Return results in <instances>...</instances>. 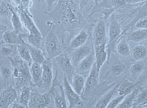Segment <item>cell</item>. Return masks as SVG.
<instances>
[{
    "label": "cell",
    "instance_id": "cell-1",
    "mask_svg": "<svg viewBox=\"0 0 147 108\" xmlns=\"http://www.w3.org/2000/svg\"><path fill=\"white\" fill-rule=\"evenodd\" d=\"M13 66L12 75L16 80V86L23 87L26 84L32 82L30 70L27 62L24 61L16 60L9 57Z\"/></svg>",
    "mask_w": 147,
    "mask_h": 108
},
{
    "label": "cell",
    "instance_id": "cell-2",
    "mask_svg": "<svg viewBox=\"0 0 147 108\" xmlns=\"http://www.w3.org/2000/svg\"><path fill=\"white\" fill-rule=\"evenodd\" d=\"M45 57L48 60H51L61 54V44L55 33L50 31L45 36Z\"/></svg>",
    "mask_w": 147,
    "mask_h": 108
},
{
    "label": "cell",
    "instance_id": "cell-3",
    "mask_svg": "<svg viewBox=\"0 0 147 108\" xmlns=\"http://www.w3.org/2000/svg\"><path fill=\"white\" fill-rule=\"evenodd\" d=\"M57 74V73H56V76L53 79L51 88L49 92L53 98L55 105L56 108H67V102L64 87L58 81Z\"/></svg>",
    "mask_w": 147,
    "mask_h": 108
},
{
    "label": "cell",
    "instance_id": "cell-4",
    "mask_svg": "<svg viewBox=\"0 0 147 108\" xmlns=\"http://www.w3.org/2000/svg\"><path fill=\"white\" fill-rule=\"evenodd\" d=\"M121 33V27L113 16L111 18L108 29V57L115 47L116 42Z\"/></svg>",
    "mask_w": 147,
    "mask_h": 108
},
{
    "label": "cell",
    "instance_id": "cell-5",
    "mask_svg": "<svg viewBox=\"0 0 147 108\" xmlns=\"http://www.w3.org/2000/svg\"><path fill=\"white\" fill-rule=\"evenodd\" d=\"M63 82L66 98L69 102V108L82 107L83 103L80 98V95L74 91L65 74H64Z\"/></svg>",
    "mask_w": 147,
    "mask_h": 108
},
{
    "label": "cell",
    "instance_id": "cell-6",
    "mask_svg": "<svg viewBox=\"0 0 147 108\" xmlns=\"http://www.w3.org/2000/svg\"><path fill=\"white\" fill-rule=\"evenodd\" d=\"M51 94L50 92L41 93L31 91L28 107L30 108H47L51 103Z\"/></svg>",
    "mask_w": 147,
    "mask_h": 108
},
{
    "label": "cell",
    "instance_id": "cell-7",
    "mask_svg": "<svg viewBox=\"0 0 147 108\" xmlns=\"http://www.w3.org/2000/svg\"><path fill=\"white\" fill-rule=\"evenodd\" d=\"M42 75L41 83L40 88H41L45 92H48L51 88L53 76L52 64L50 60L47 59L42 64Z\"/></svg>",
    "mask_w": 147,
    "mask_h": 108
},
{
    "label": "cell",
    "instance_id": "cell-8",
    "mask_svg": "<svg viewBox=\"0 0 147 108\" xmlns=\"http://www.w3.org/2000/svg\"><path fill=\"white\" fill-rule=\"evenodd\" d=\"M59 67L67 77L69 81L71 82L74 75L76 74L75 68L71 62L70 58L65 53H61L55 58Z\"/></svg>",
    "mask_w": 147,
    "mask_h": 108
},
{
    "label": "cell",
    "instance_id": "cell-9",
    "mask_svg": "<svg viewBox=\"0 0 147 108\" xmlns=\"http://www.w3.org/2000/svg\"><path fill=\"white\" fill-rule=\"evenodd\" d=\"M18 94L12 86H8L0 94V108L10 107L18 99Z\"/></svg>",
    "mask_w": 147,
    "mask_h": 108
},
{
    "label": "cell",
    "instance_id": "cell-10",
    "mask_svg": "<svg viewBox=\"0 0 147 108\" xmlns=\"http://www.w3.org/2000/svg\"><path fill=\"white\" fill-rule=\"evenodd\" d=\"M19 9V16L23 24L26 27V29L29 31V33L36 34L41 33L37 28L35 23L33 21L32 17L28 11L21 6H20Z\"/></svg>",
    "mask_w": 147,
    "mask_h": 108
},
{
    "label": "cell",
    "instance_id": "cell-11",
    "mask_svg": "<svg viewBox=\"0 0 147 108\" xmlns=\"http://www.w3.org/2000/svg\"><path fill=\"white\" fill-rule=\"evenodd\" d=\"M93 50L95 55V64L97 69L100 71L101 67L108 58L107 43L94 45Z\"/></svg>",
    "mask_w": 147,
    "mask_h": 108
},
{
    "label": "cell",
    "instance_id": "cell-12",
    "mask_svg": "<svg viewBox=\"0 0 147 108\" xmlns=\"http://www.w3.org/2000/svg\"><path fill=\"white\" fill-rule=\"evenodd\" d=\"M92 50L91 47L86 43L81 47L74 49L70 57L71 62L74 68H76L80 62Z\"/></svg>",
    "mask_w": 147,
    "mask_h": 108
},
{
    "label": "cell",
    "instance_id": "cell-13",
    "mask_svg": "<svg viewBox=\"0 0 147 108\" xmlns=\"http://www.w3.org/2000/svg\"><path fill=\"white\" fill-rule=\"evenodd\" d=\"M99 73L100 71L97 69L96 64H94L92 69L90 71L89 76L86 78L83 93L84 92L86 94L89 93L96 88L98 84Z\"/></svg>",
    "mask_w": 147,
    "mask_h": 108
},
{
    "label": "cell",
    "instance_id": "cell-14",
    "mask_svg": "<svg viewBox=\"0 0 147 108\" xmlns=\"http://www.w3.org/2000/svg\"><path fill=\"white\" fill-rule=\"evenodd\" d=\"M94 45L107 43V32L106 23L103 20H100L94 28L93 33Z\"/></svg>",
    "mask_w": 147,
    "mask_h": 108
},
{
    "label": "cell",
    "instance_id": "cell-15",
    "mask_svg": "<svg viewBox=\"0 0 147 108\" xmlns=\"http://www.w3.org/2000/svg\"><path fill=\"white\" fill-rule=\"evenodd\" d=\"M3 41L10 45H20L26 43L23 34L20 33L15 31L14 30L12 31L7 30L3 32L2 35Z\"/></svg>",
    "mask_w": 147,
    "mask_h": 108
},
{
    "label": "cell",
    "instance_id": "cell-16",
    "mask_svg": "<svg viewBox=\"0 0 147 108\" xmlns=\"http://www.w3.org/2000/svg\"><path fill=\"white\" fill-rule=\"evenodd\" d=\"M95 63V55L93 49L89 54L84 57L78 65L77 68V73L83 74L90 72L93 65Z\"/></svg>",
    "mask_w": 147,
    "mask_h": 108
},
{
    "label": "cell",
    "instance_id": "cell-17",
    "mask_svg": "<svg viewBox=\"0 0 147 108\" xmlns=\"http://www.w3.org/2000/svg\"><path fill=\"white\" fill-rule=\"evenodd\" d=\"M61 19L64 22H74L76 20V16L71 8L70 4L65 0L60 5Z\"/></svg>",
    "mask_w": 147,
    "mask_h": 108
},
{
    "label": "cell",
    "instance_id": "cell-18",
    "mask_svg": "<svg viewBox=\"0 0 147 108\" xmlns=\"http://www.w3.org/2000/svg\"><path fill=\"white\" fill-rule=\"evenodd\" d=\"M30 73L32 82L36 86L40 88L41 83L42 75V65L41 64L32 62L30 65Z\"/></svg>",
    "mask_w": 147,
    "mask_h": 108
},
{
    "label": "cell",
    "instance_id": "cell-19",
    "mask_svg": "<svg viewBox=\"0 0 147 108\" xmlns=\"http://www.w3.org/2000/svg\"><path fill=\"white\" fill-rule=\"evenodd\" d=\"M86 81L85 76L83 74L78 73H76L72 79L71 85L74 91L79 95H81L84 92Z\"/></svg>",
    "mask_w": 147,
    "mask_h": 108
},
{
    "label": "cell",
    "instance_id": "cell-20",
    "mask_svg": "<svg viewBox=\"0 0 147 108\" xmlns=\"http://www.w3.org/2000/svg\"><path fill=\"white\" fill-rule=\"evenodd\" d=\"M119 85L113 86L112 89H110L108 92L100 99L98 101L96 102L95 107L97 108H106L108 105L109 102L111 101L113 97L115 94L117 93Z\"/></svg>",
    "mask_w": 147,
    "mask_h": 108
},
{
    "label": "cell",
    "instance_id": "cell-21",
    "mask_svg": "<svg viewBox=\"0 0 147 108\" xmlns=\"http://www.w3.org/2000/svg\"><path fill=\"white\" fill-rule=\"evenodd\" d=\"M88 38V34L85 30L81 31L75 37L71 40L69 48L71 49H76L81 47L86 43Z\"/></svg>",
    "mask_w": 147,
    "mask_h": 108
},
{
    "label": "cell",
    "instance_id": "cell-22",
    "mask_svg": "<svg viewBox=\"0 0 147 108\" xmlns=\"http://www.w3.org/2000/svg\"><path fill=\"white\" fill-rule=\"evenodd\" d=\"M29 48L31 57L32 58V62H35L40 64H42L47 59L45 53L42 51L40 48H36L32 45L26 43Z\"/></svg>",
    "mask_w": 147,
    "mask_h": 108
},
{
    "label": "cell",
    "instance_id": "cell-23",
    "mask_svg": "<svg viewBox=\"0 0 147 108\" xmlns=\"http://www.w3.org/2000/svg\"><path fill=\"white\" fill-rule=\"evenodd\" d=\"M23 38L26 39L28 42L26 43L36 48H41L43 41L41 33L36 34L29 33L28 34H23Z\"/></svg>",
    "mask_w": 147,
    "mask_h": 108
},
{
    "label": "cell",
    "instance_id": "cell-24",
    "mask_svg": "<svg viewBox=\"0 0 147 108\" xmlns=\"http://www.w3.org/2000/svg\"><path fill=\"white\" fill-rule=\"evenodd\" d=\"M31 90L28 86L22 87L21 92L18 98V103L21 105L23 108H29V100L30 98Z\"/></svg>",
    "mask_w": 147,
    "mask_h": 108
},
{
    "label": "cell",
    "instance_id": "cell-25",
    "mask_svg": "<svg viewBox=\"0 0 147 108\" xmlns=\"http://www.w3.org/2000/svg\"><path fill=\"white\" fill-rule=\"evenodd\" d=\"M138 89H136L125 96V98L118 106V108H132L134 100L138 94Z\"/></svg>",
    "mask_w": 147,
    "mask_h": 108
},
{
    "label": "cell",
    "instance_id": "cell-26",
    "mask_svg": "<svg viewBox=\"0 0 147 108\" xmlns=\"http://www.w3.org/2000/svg\"><path fill=\"white\" fill-rule=\"evenodd\" d=\"M17 50L21 59L31 64L32 62V58L26 43L22 45H18Z\"/></svg>",
    "mask_w": 147,
    "mask_h": 108
},
{
    "label": "cell",
    "instance_id": "cell-27",
    "mask_svg": "<svg viewBox=\"0 0 147 108\" xmlns=\"http://www.w3.org/2000/svg\"><path fill=\"white\" fill-rule=\"evenodd\" d=\"M11 21L13 26V29L15 31L21 33L23 31V23L19 15L13 10V8L11 7Z\"/></svg>",
    "mask_w": 147,
    "mask_h": 108
},
{
    "label": "cell",
    "instance_id": "cell-28",
    "mask_svg": "<svg viewBox=\"0 0 147 108\" xmlns=\"http://www.w3.org/2000/svg\"><path fill=\"white\" fill-rule=\"evenodd\" d=\"M147 55V49L144 46L139 45L133 50L132 57L136 61H140L144 59Z\"/></svg>",
    "mask_w": 147,
    "mask_h": 108
},
{
    "label": "cell",
    "instance_id": "cell-29",
    "mask_svg": "<svg viewBox=\"0 0 147 108\" xmlns=\"http://www.w3.org/2000/svg\"><path fill=\"white\" fill-rule=\"evenodd\" d=\"M147 38V29H138L131 32L129 39L133 41L138 42Z\"/></svg>",
    "mask_w": 147,
    "mask_h": 108
},
{
    "label": "cell",
    "instance_id": "cell-30",
    "mask_svg": "<svg viewBox=\"0 0 147 108\" xmlns=\"http://www.w3.org/2000/svg\"><path fill=\"white\" fill-rule=\"evenodd\" d=\"M136 86V84L131 82H125L119 85L117 93L119 95H126L130 93Z\"/></svg>",
    "mask_w": 147,
    "mask_h": 108
},
{
    "label": "cell",
    "instance_id": "cell-31",
    "mask_svg": "<svg viewBox=\"0 0 147 108\" xmlns=\"http://www.w3.org/2000/svg\"><path fill=\"white\" fill-rule=\"evenodd\" d=\"M117 51L119 54L123 57H128L130 54V49L128 43L125 40H122L117 46Z\"/></svg>",
    "mask_w": 147,
    "mask_h": 108
},
{
    "label": "cell",
    "instance_id": "cell-32",
    "mask_svg": "<svg viewBox=\"0 0 147 108\" xmlns=\"http://www.w3.org/2000/svg\"><path fill=\"white\" fill-rule=\"evenodd\" d=\"M147 105V88L144 90L140 94H138L134 100L132 107H138L139 106H144Z\"/></svg>",
    "mask_w": 147,
    "mask_h": 108
},
{
    "label": "cell",
    "instance_id": "cell-33",
    "mask_svg": "<svg viewBox=\"0 0 147 108\" xmlns=\"http://www.w3.org/2000/svg\"><path fill=\"white\" fill-rule=\"evenodd\" d=\"M143 68V64L140 61H137V63L131 65L129 69V72L132 76H137L140 74Z\"/></svg>",
    "mask_w": 147,
    "mask_h": 108
},
{
    "label": "cell",
    "instance_id": "cell-34",
    "mask_svg": "<svg viewBox=\"0 0 147 108\" xmlns=\"http://www.w3.org/2000/svg\"><path fill=\"white\" fill-rule=\"evenodd\" d=\"M11 7L9 4L2 3L0 4V16L5 18L11 14Z\"/></svg>",
    "mask_w": 147,
    "mask_h": 108
},
{
    "label": "cell",
    "instance_id": "cell-35",
    "mask_svg": "<svg viewBox=\"0 0 147 108\" xmlns=\"http://www.w3.org/2000/svg\"><path fill=\"white\" fill-rule=\"evenodd\" d=\"M125 95H119L115 98H113L111 101L109 102L107 105V108H117L119 104L122 101L123 99L125 98Z\"/></svg>",
    "mask_w": 147,
    "mask_h": 108
},
{
    "label": "cell",
    "instance_id": "cell-36",
    "mask_svg": "<svg viewBox=\"0 0 147 108\" xmlns=\"http://www.w3.org/2000/svg\"><path fill=\"white\" fill-rule=\"evenodd\" d=\"M0 73L4 79L7 80L12 76V72L9 68L3 67L0 69Z\"/></svg>",
    "mask_w": 147,
    "mask_h": 108
},
{
    "label": "cell",
    "instance_id": "cell-37",
    "mask_svg": "<svg viewBox=\"0 0 147 108\" xmlns=\"http://www.w3.org/2000/svg\"><path fill=\"white\" fill-rule=\"evenodd\" d=\"M125 65L123 63H118L112 67V71L116 75L120 74L124 71Z\"/></svg>",
    "mask_w": 147,
    "mask_h": 108
},
{
    "label": "cell",
    "instance_id": "cell-38",
    "mask_svg": "<svg viewBox=\"0 0 147 108\" xmlns=\"http://www.w3.org/2000/svg\"><path fill=\"white\" fill-rule=\"evenodd\" d=\"M136 28L138 29H147V16L139 20L136 24Z\"/></svg>",
    "mask_w": 147,
    "mask_h": 108
},
{
    "label": "cell",
    "instance_id": "cell-39",
    "mask_svg": "<svg viewBox=\"0 0 147 108\" xmlns=\"http://www.w3.org/2000/svg\"><path fill=\"white\" fill-rule=\"evenodd\" d=\"M0 52L1 54H3L5 57H9L10 55L12 54L13 50L12 48L10 47H2L0 49Z\"/></svg>",
    "mask_w": 147,
    "mask_h": 108
},
{
    "label": "cell",
    "instance_id": "cell-40",
    "mask_svg": "<svg viewBox=\"0 0 147 108\" xmlns=\"http://www.w3.org/2000/svg\"><path fill=\"white\" fill-rule=\"evenodd\" d=\"M59 0H45L49 12H51L55 4H58Z\"/></svg>",
    "mask_w": 147,
    "mask_h": 108
},
{
    "label": "cell",
    "instance_id": "cell-41",
    "mask_svg": "<svg viewBox=\"0 0 147 108\" xmlns=\"http://www.w3.org/2000/svg\"><path fill=\"white\" fill-rule=\"evenodd\" d=\"M115 7H120L125 3V0H110Z\"/></svg>",
    "mask_w": 147,
    "mask_h": 108
},
{
    "label": "cell",
    "instance_id": "cell-42",
    "mask_svg": "<svg viewBox=\"0 0 147 108\" xmlns=\"http://www.w3.org/2000/svg\"><path fill=\"white\" fill-rule=\"evenodd\" d=\"M144 0H125V3L128 4H136L144 2Z\"/></svg>",
    "mask_w": 147,
    "mask_h": 108
},
{
    "label": "cell",
    "instance_id": "cell-43",
    "mask_svg": "<svg viewBox=\"0 0 147 108\" xmlns=\"http://www.w3.org/2000/svg\"><path fill=\"white\" fill-rule=\"evenodd\" d=\"M7 30V27L5 25L3 24L2 23L0 22V31H5Z\"/></svg>",
    "mask_w": 147,
    "mask_h": 108
},
{
    "label": "cell",
    "instance_id": "cell-44",
    "mask_svg": "<svg viewBox=\"0 0 147 108\" xmlns=\"http://www.w3.org/2000/svg\"><path fill=\"white\" fill-rule=\"evenodd\" d=\"M11 1H12L17 5H20L22 2V0H11Z\"/></svg>",
    "mask_w": 147,
    "mask_h": 108
},
{
    "label": "cell",
    "instance_id": "cell-45",
    "mask_svg": "<svg viewBox=\"0 0 147 108\" xmlns=\"http://www.w3.org/2000/svg\"><path fill=\"white\" fill-rule=\"evenodd\" d=\"M4 44H5V43L3 41H0V45H4Z\"/></svg>",
    "mask_w": 147,
    "mask_h": 108
},
{
    "label": "cell",
    "instance_id": "cell-46",
    "mask_svg": "<svg viewBox=\"0 0 147 108\" xmlns=\"http://www.w3.org/2000/svg\"><path fill=\"white\" fill-rule=\"evenodd\" d=\"M144 107H147V105H145V106H144Z\"/></svg>",
    "mask_w": 147,
    "mask_h": 108
},
{
    "label": "cell",
    "instance_id": "cell-47",
    "mask_svg": "<svg viewBox=\"0 0 147 108\" xmlns=\"http://www.w3.org/2000/svg\"><path fill=\"white\" fill-rule=\"evenodd\" d=\"M71 1H77V0H71Z\"/></svg>",
    "mask_w": 147,
    "mask_h": 108
},
{
    "label": "cell",
    "instance_id": "cell-48",
    "mask_svg": "<svg viewBox=\"0 0 147 108\" xmlns=\"http://www.w3.org/2000/svg\"><path fill=\"white\" fill-rule=\"evenodd\" d=\"M0 74H1V73H0Z\"/></svg>",
    "mask_w": 147,
    "mask_h": 108
}]
</instances>
